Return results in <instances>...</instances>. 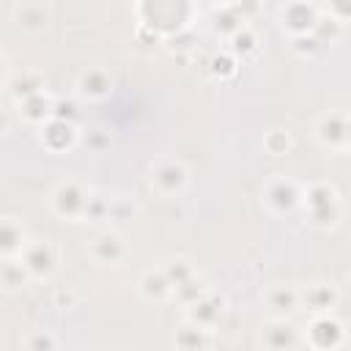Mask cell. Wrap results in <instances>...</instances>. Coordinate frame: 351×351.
Segmentation results:
<instances>
[{
    "label": "cell",
    "mask_w": 351,
    "mask_h": 351,
    "mask_svg": "<svg viewBox=\"0 0 351 351\" xmlns=\"http://www.w3.org/2000/svg\"><path fill=\"white\" fill-rule=\"evenodd\" d=\"M211 337H214L211 329H203L197 324L184 321L173 335V346H176V351H208Z\"/></svg>",
    "instance_id": "obj_21"
},
{
    "label": "cell",
    "mask_w": 351,
    "mask_h": 351,
    "mask_svg": "<svg viewBox=\"0 0 351 351\" xmlns=\"http://www.w3.org/2000/svg\"><path fill=\"white\" fill-rule=\"evenodd\" d=\"M11 19L25 33H44L52 22V5L41 3V0H25L11 8Z\"/></svg>",
    "instance_id": "obj_12"
},
{
    "label": "cell",
    "mask_w": 351,
    "mask_h": 351,
    "mask_svg": "<svg viewBox=\"0 0 351 351\" xmlns=\"http://www.w3.org/2000/svg\"><path fill=\"white\" fill-rule=\"evenodd\" d=\"M22 348L25 351H60V343H58V335L55 332H49V329H33V332L25 335Z\"/></svg>",
    "instance_id": "obj_25"
},
{
    "label": "cell",
    "mask_w": 351,
    "mask_h": 351,
    "mask_svg": "<svg viewBox=\"0 0 351 351\" xmlns=\"http://www.w3.org/2000/svg\"><path fill=\"white\" fill-rule=\"evenodd\" d=\"M236 66H239V60H236L228 49L211 58V74H214L217 80H228V77H233V74H236Z\"/></svg>",
    "instance_id": "obj_31"
},
{
    "label": "cell",
    "mask_w": 351,
    "mask_h": 351,
    "mask_svg": "<svg viewBox=\"0 0 351 351\" xmlns=\"http://www.w3.org/2000/svg\"><path fill=\"white\" fill-rule=\"evenodd\" d=\"M90 186L80 178H63L52 186L49 192V208L55 217L66 219V222H82V214L88 208L90 200Z\"/></svg>",
    "instance_id": "obj_2"
},
{
    "label": "cell",
    "mask_w": 351,
    "mask_h": 351,
    "mask_svg": "<svg viewBox=\"0 0 351 351\" xmlns=\"http://www.w3.org/2000/svg\"><path fill=\"white\" fill-rule=\"evenodd\" d=\"M313 134H315V140H318L321 148L335 151V154H346L348 151V140H351L348 112L346 110H329V112H324L315 121Z\"/></svg>",
    "instance_id": "obj_6"
},
{
    "label": "cell",
    "mask_w": 351,
    "mask_h": 351,
    "mask_svg": "<svg viewBox=\"0 0 351 351\" xmlns=\"http://www.w3.org/2000/svg\"><path fill=\"white\" fill-rule=\"evenodd\" d=\"M261 200L274 217L293 214L302 206V184L291 176H271L261 189Z\"/></svg>",
    "instance_id": "obj_4"
},
{
    "label": "cell",
    "mask_w": 351,
    "mask_h": 351,
    "mask_svg": "<svg viewBox=\"0 0 351 351\" xmlns=\"http://www.w3.org/2000/svg\"><path fill=\"white\" fill-rule=\"evenodd\" d=\"M55 304H58L60 310H69V307H74V304H77V299H74L71 288H66V291H58V293H55Z\"/></svg>",
    "instance_id": "obj_32"
},
{
    "label": "cell",
    "mask_w": 351,
    "mask_h": 351,
    "mask_svg": "<svg viewBox=\"0 0 351 351\" xmlns=\"http://www.w3.org/2000/svg\"><path fill=\"white\" fill-rule=\"evenodd\" d=\"M8 80V55L0 49V82Z\"/></svg>",
    "instance_id": "obj_34"
},
{
    "label": "cell",
    "mask_w": 351,
    "mask_h": 351,
    "mask_svg": "<svg viewBox=\"0 0 351 351\" xmlns=\"http://www.w3.org/2000/svg\"><path fill=\"white\" fill-rule=\"evenodd\" d=\"M52 107H55V96L49 90H41V93H33L22 101H16V112L25 123L30 126H44L47 121H52Z\"/></svg>",
    "instance_id": "obj_16"
},
{
    "label": "cell",
    "mask_w": 351,
    "mask_h": 351,
    "mask_svg": "<svg viewBox=\"0 0 351 351\" xmlns=\"http://www.w3.org/2000/svg\"><path fill=\"white\" fill-rule=\"evenodd\" d=\"M8 129H11V115L0 107V137H5V134H8Z\"/></svg>",
    "instance_id": "obj_33"
},
{
    "label": "cell",
    "mask_w": 351,
    "mask_h": 351,
    "mask_svg": "<svg viewBox=\"0 0 351 351\" xmlns=\"http://www.w3.org/2000/svg\"><path fill=\"white\" fill-rule=\"evenodd\" d=\"M291 145H293V137H291L288 129H271V132H266V137H263V148H266V154H271V156H282L285 151H291Z\"/></svg>",
    "instance_id": "obj_27"
},
{
    "label": "cell",
    "mask_w": 351,
    "mask_h": 351,
    "mask_svg": "<svg viewBox=\"0 0 351 351\" xmlns=\"http://www.w3.org/2000/svg\"><path fill=\"white\" fill-rule=\"evenodd\" d=\"M337 302H340V288L335 282L315 280V282L299 285V307L310 310L313 315H332Z\"/></svg>",
    "instance_id": "obj_11"
},
{
    "label": "cell",
    "mask_w": 351,
    "mask_h": 351,
    "mask_svg": "<svg viewBox=\"0 0 351 351\" xmlns=\"http://www.w3.org/2000/svg\"><path fill=\"white\" fill-rule=\"evenodd\" d=\"M318 22H321V5H313V3H285V5L277 8V25L291 38L313 36Z\"/></svg>",
    "instance_id": "obj_7"
},
{
    "label": "cell",
    "mask_w": 351,
    "mask_h": 351,
    "mask_svg": "<svg viewBox=\"0 0 351 351\" xmlns=\"http://www.w3.org/2000/svg\"><path fill=\"white\" fill-rule=\"evenodd\" d=\"M228 52L239 60V58H250V55H255L258 52V47H261V38H258V33L244 22L241 27H236L230 36H228Z\"/></svg>",
    "instance_id": "obj_22"
},
{
    "label": "cell",
    "mask_w": 351,
    "mask_h": 351,
    "mask_svg": "<svg viewBox=\"0 0 351 351\" xmlns=\"http://www.w3.org/2000/svg\"><path fill=\"white\" fill-rule=\"evenodd\" d=\"M88 255L99 266H121L129 258V244H126L123 233H118L115 228H104L90 239Z\"/></svg>",
    "instance_id": "obj_9"
},
{
    "label": "cell",
    "mask_w": 351,
    "mask_h": 351,
    "mask_svg": "<svg viewBox=\"0 0 351 351\" xmlns=\"http://www.w3.org/2000/svg\"><path fill=\"white\" fill-rule=\"evenodd\" d=\"M27 241L30 236L16 217H0V261L19 258Z\"/></svg>",
    "instance_id": "obj_17"
},
{
    "label": "cell",
    "mask_w": 351,
    "mask_h": 351,
    "mask_svg": "<svg viewBox=\"0 0 351 351\" xmlns=\"http://www.w3.org/2000/svg\"><path fill=\"white\" fill-rule=\"evenodd\" d=\"M38 140H41V145H44L47 151L63 154V151H69V148L77 145L80 132H77L74 123H66V121L52 118V121H47V123L38 129Z\"/></svg>",
    "instance_id": "obj_15"
},
{
    "label": "cell",
    "mask_w": 351,
    "mask_h": 351,
    "mask_svg": "<svg viewBox=\"0 0 351 351\" xmlns=\"http://www.w3.org/2000/svg\"><path fill=\"white\" fill-rule=\"evenodd\" d=\"M25 271L30 274V280H49L58 271L60 263V247L55 244V239H30L19 255Z\"/></svg>",
    "instance_id": "obj_5"
},
{
    "label": "cell",
    "mask_w": 351,
    "mask_h": 351,
    "mask_svg": "<svg viewBox=\"0 0 351 351\" xmlns=\"http://www.w3.org/2000/svg\"><path fill=\"white\" fill-rule=\"evenodd\" d=\"M162 271L167 274V280L173 285V293H176L178 285H184V282L197 277V269H195V263L189 258H170V261L162 263Z\"/></svg>",
    "instance_id": "obj_24"
},
{
    "label": "cell",
    "mask_w": 351,
    "mask_h": 351,
    "mask_svg": "<svg viewBox=\"0 0 351 351\" xmlns=\"http://www.w3.org/2000/svg\"><path fill=\"white\" fill-rule=\"evenodd\" d=\"M263 302H266L280 318H285L288 313L299 310V285H293V282L269 285L266 293H263Z\"/></svg>",
    "instance_id": "obj_20"
},
{
    "label": "cell",
    "mask_w": 351,
    "mask_h": 351,
    "mask_svg": "<svg viewBox=\"0 0 351 351\" xmlns=\"http://www.w3.org/2000/svg\"><path fill=\"white\" fill-rule=\"evenodd\" d=\"M137 214V203L129 200L126 195H110V217L107 222H123V219H132Z\"/></svg>",
    "instance_id": "obj_28"
},
{
    "label": "cell",
    "mask_w": 351,
    "mask_h": 351,
    "mask_svg": "<svg viewBox=\"0 0 351 351\" xmlns=\"http://www.w3.org/2000/svg\"><path fill=\"white\" fill-rule=\"evenodd\" d=\"M107 217H110V195H104V192H90V200H88V208H85V214H82V222H107Z\"/></svg>",
    "instance_id": "obj_26"
},
{
    "label": "cell",
    "mask_w": 351,
    "mask_h": 351,
    "mask_svg": "<svg viewBox=\"0 0 351 351\" xmlns=\"http://www.w3.org/2000/svg\"><path fill=\"white\" fill-rule=\"evenodd\" d=\"M304 217L318 230H335L343 222V197L335 184L329 181H313L302 186V206Z\"/></svg>",
    "instance_id": "obj_1"
},
{
    "label": "cell",
    "mask_w": 351,
    "mask_h": 351,
    "mask_svg": "<svg viewBox=\"0 0 351 351\" xmlns=\"http://www.w3.org/2000/svg\"><path fill=\"white\" fill-rule=\"evenodd\" d=\"M27 282H30V274L25 271V266H22L19 258L0 261V288L5 293H19Z\"/></svg>",
    "instance_id": "obj_23"
},
{
    "label": "cell",
    "mask_w": 351,
    "mask_h": 351,
    "mask_svg": "<svg viewBox=\"0 0 351 351\" xmlns=\"http://www.w3.org/2000/svg\"><path fill=\"white\" fill-rule=\"evenodd\" d=\"M148 184L162 197H178L189 186V167L176 156H159L148 167Z\"/></svg>",
    "instance_id": "obj_3"
},
{
    "label": "cell",
    "mask_w": 351,
    "mask_h": 351,
    "mask_svg": "<svg viewBox=\"0 0 351 351\" xmlns=\"http://www.w3.org/2000/svg\"><path fill=\"white\" fill-rule=\"evenodd\" d=\"M77 143L85 145L90 154H101V151L110 148L112 137H110V132H104V129H88V132H80V140H77Z\"/></svg>",
    "instance_id": "obj_29"
},
{
    "label": "cell",
    "mask_w": 351,
    "mask_h": 351,
    "mask_svg": "<svg viewBox=\"0 0 351 351\" xmlns=\"http://www.w3.org/2000/svg\"><path fill=\"white\" fill-rule=\"evenodd\" d=\"M5 90H8V96H11L14 101H22V99H27V96H33V93L47 90V82H44V74H41V71H36V69H22V71L8 74Z\"/></svg>",
    "instance_id": "obj_18"
},
{
    "label": "cell",
    "mask_w": 351,
    "mask_h": 351,
    "mask_svg": "<svg viewBox=\"0 0 351 351\" xmlns=\"http://www.w3.org/2000/svg\"><path fill=\"white\" fill-rule=\"evenodd\" d=\"M222 313H225V299L217 296L214 291H206L192 304H186V321L189 324H197L203 329H214L219 324Z\"/></svg>",
    "instance_id": "obj_14"
},
{
    "label": "cell",
    "mask_w": 351,
    "mask_h": 351,
    "mask_svg": "<svg viewBox=\"0 0 351 351\" xmlns=\"http://www.w3.org/2000/svg\"><path fill=\"white\" fill-rule=\"evenodd\" d=\"M302 343H307L313 351H340L346 343V326L335 315H313L302 332Z\"/></svg>",
    "instance_id": "obj_8"
},
{
    "label": "cell",
    "mask_w": 351,
    "mask_h": 351,
    "mask_svg": "<svg viewBox=\"0 0 351 351\" xmlns=\"http://www.w3.org/2000/svg\"><path fill=\"white\" fill-rule=\"evenodd\" d=\"M261 346L263 351H296L302 346V329L288 318H269L261 324Z\"/></svg>",
    "instance_id": "obj_10"
},
{
    "label": "cell",
    "mask_w": 351,
    "mask_h": 351,
    "mask_svg": "<svg viewBox=\"0 0 351 351\" xmlns=\"http://www.w3.org/2000/svg\"><path fill=\"white\" fill-rule=\"evenodd\" d=\"M112 93V74L104 66H88L77 77V96L85 101H104Z\"/></svg>",
    "instance_id": "obj_13"
},
{
    "label": "cell",
    "mask_w": 351,
    "mask_h": 351,
    "mask_svg": "<svg viewBox=\"0 0 351 351\" xmlns=\"http://www.w3.org/2000/svg\"><path fill=\"white\" fill-rule=\"evenodd\" d=\"M137 288L140 293L148 299V302H170L173 299V285L167 280V274L162 271V266L156 269H145L137 280Z\"/></svg>",
    "instance_id": "obj_19"
},
{
    "label": "cell",
    "mask_w": 351,
    "mask_h": 351,
    "mask_svg": "<svg viewBox=\"0 0 351 351\" xmlns=\"http://www.w3.org/2000/svg\"><path fill=\"white\" fill-rule=\"evenodd\" d=\"M244 22L236 16V11L230 8V5H219L217 8V14H214V30L217 33H222V36H230L236 27H241Z\"/></svg>",
    "instance_id": "obj_30"
}]
</instances>
